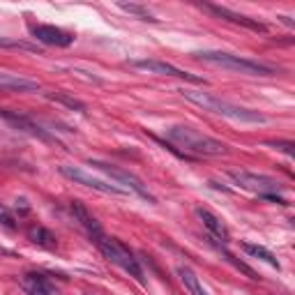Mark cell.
Here are the masks:
<instances>
[{
	"label": "cell",
	"instance_id": "obj_3",
	"mask_svg": "<svg viewBox=\"0 0 295 295\" xmlns=\"http://www.w3.org/2000/svg\"><path fill=\"white\" fill-rule=\"evenodd\" d=\"M194 55L199 60L208 62V65H215V67H221V70L240 72V74H247V76H272V74H277V70L270 67V65H263L258 60H249V58H240V55H231V53L199 51Z\"/></svg>",
	"mask_w": 295,
	"mask_h": 295
},
{
	"label": "cell",
	"instance_id": "obj_11",
	"mask_svg": "<svg viewBox=\"0 0 295 295\" xmlns=\"http://www.w3.org/2000/svg\"><path fill=\"white\" fill-rule=\"evenodd\" d=\"M201 7L208 9V12H212L215 17L226 18V21H231V23H238V26H244V28H249V30H256V33H265V30H268V28L263 26L260 21H254V18H249V17H242V14H238V12H231L228 7H221V5H210V2H203Z\"/></svg>",
	"mask_w": 295,
	"mask_h": 295
},
{
	"label": "cell",
	"instance_id": "obj_9",
	"mask_svg": "<svg viewBox=\"0 0 295 295\" xmlns=\"http://www.w3.org/2000/svg\"><path fill=\"white\" fill-rule=\"evenodd\" d=\"M0 118L2 120H7L14 129L18 131H26L28 136H35V139L39 141H46V143H53V136L49 134L46 129H42L39 125H37L35 120H30L28 115H23V113H17V111H7V109H0Z\"/></svg>",
	"mask_w": 295,
	"mask_h": 295
},
{
	"label": "cell",
	"instance_id": "obj_22",
	"mask_svg": "<svg viewBox=\"0 0 295 295\" xmlns=\"http://www.w3.org/2000/svg\"><path fill=\"white\" fill-rule=\"evenodd\" d=\"M0 49H23V51L39 53V46H35V44L18 42V39H5V37H0Z\"/></svg>",
	"mask_w": 295,
	"mask_h": 295
},
{
	"label": "cell",
	"instance_id": "obj_4",
	"mask_svg": "<svg viewBox=\"0 0 295 295\" xmlns=\"http://www.w3.org/2000/svg\"><path fill=\"white\" fill-rule=\"evenodd\" d=\"M92 242L99 247V252L104 254V258H109L111 263H115V265L122 268L125 272H129L139 284H146V277H143V270H141L139 260L134 258V254H131L120 240L109 238V235H99V238H95Z\"/></svg>",
	"mask_w": 295,
	"mask_h": 295
},
{
	"label": "cell",
	"instance_id": "obj_14",
	"mask_svg": "<svg viewBox=\"0 0 295 295\" xmlns=\"http://www.w3.org/2000/svg\"><path fill=\"white\" fill-rule=\"evenodd\" d=\"M23 288L28 291V295H51V286H49L46 277L37 275V272L23 275Z\"/></svg>",
	"mask_w": 295,
	"mask_h": 295
},
{
	"label": "cell",
	"instance_id": "obj_17",
	"mask_svg": "<svg viewBox=\"0 0 295 295\" xmlns=\"http://www.w3.org/2000/svg\"><path fill=\"white\" fill-rule=\"evenodd\" d=\"M178 275H180L184 288H187L191 295H208V293H205V288L201 286V279L196 277V272H194L191 268H184V265H180V268H178Z\"/></svg>",
	"mask_w": 295,
	"mask_h": 295
},
{
	"label": "cell",
	"instance_id": "obj_7",
	"mask_svg": "<svg viewBox=\"0 0 295 295\" xmlns=\"http://www.w3.org/2000/svg\"><path fill=\"white\" fill-rule=\"evenodd\" d=\"M231 180L235 184H240L247 191H256V194H275L279 189V183L275 178L268 175H258V173H249V171H231Z\"/></svg>",
	"mask_w": 295,
	"mask_h": 295
},
{
	"label": "cell",
	"instance_id": "obj_15",
	"mask_svg": "<svg viewBox=\"0 0 295 295\" xmlns=\"http://www.w3.org/2000/svg\"><path fill=\"white\" fill-rule=\"evenodd\" d=\"M28 238H30V242H35L37 247H44V249H53L58 240H55V235L49 231V228H44V226H30L28 228Z\"/></svg>",
	"mask_w": 295,
	"mask_h": 295
},
{
	"label": "cell",
	"instance_id": "obj_5",
	"mask_svg": "<svg viewBox=\"0 0 295 295\" xmlns=\"http://www.w3.org/2000/svg\"><path fill=\"white\" fill-rule=\"evenodd\" d=\"M88 166H92V168H97V171H102V173H106L111 180H115V183H120L127 187V191H134V194H139L141 199L150 201V203H157V199L150 194V191L143 187V183H141L139 178L134 173H129V171H122V168H118V166L113 164H106V162H99V159H90L88 162Z\"/></svg>",
	"mask_w": 295,
	"mask_h": 295
},
{
	"label": "cell",
	"instance_id": "obj_20",
	"mask_svg": "<svg viewBox=\"0 0 295 295\" xmlns=\"http://www.w3.org/2000/svg\"><path fill=\"white\" fill-rule=\"evenodd\" d=\"M215 247H217L219 252H221V256H224V258L228 260V263H231V265H233L235 270H240V272H242V275H247L249 279H258V275H256V272H254V270L249 268V265H247V263H242V260H238L231 252H226V247H221V244H215Z\"/></svg>",
	"mask_w": 295,
	"mask_h": 295
},
{
	"label": "cell",
	"instance_id": "obj_10",
	"mask_svg": "<svg viewBox=\"0 0 295 295\" xmlns=\"http://www.w3.org/2000/svg\"><path fill=\"white\" fill-rule=\"evenodd\" d=\"M30 35L35 37L37 42L46 44V46H70L74 42V35L65 33V30L55 26H42V23L30 26Z\"/></svg>",
	"mask_w": 295,
	"mask_h": 295
},
{
	"label": "cell",
	"instance_id": "obj_6",
	"mask_svg": "<svg viewBox=\"0 0 295 295\" xmlns=\"http://www.w3.org/2000/svg\"><path fill=\"white\" fill-rule=\"evenodd\" d=\"M60 173L65 175V178L74 180L76 184L90 187V189L102 191V194H111V196H127V194H129L127 189H120V187L109 184V183H104V180H99V178H92L90 173H86L83 168H76V166H60Z\"/></svg>",
	"mask_w": 295,
	"mask_h": 295
},
{
	"label": "cell",
	"instance_id": "obj_13",
	"mask_svg": "<svg viewBox=\"0 0 295 295\" xmlns=\"http://www.w3.org/2000/svg\"><path fill=\"white\" fill-rule=\"evenodd\" d=\"M196 217H199L201 221H203V226H205L210 233H212V238L221 240L224 244L231 242V233H228L226 224L217 217V215H212V212H210V210H205V208H196Z\"/></svg>",
	"mask_w": 295,
	"mask_h": 295
},
{
	"label": "cell",
	"instance_id": "obj_21",
	"mask_svg": "<svg viewBox=\"0 0 295 295\" xmlns=\"http://www.w3.org/2000/svg\"><path fill=\"white\" fill-rule=\"evenodd\" d=\"M118 7L125 9V12H129V14H134V17H139L141 21H152L155 23L157 18L148 12V7H143V5H136V2H118Z\"/></svg>",
	"mask_w": 295,
	"mask_h": 295
},
{
	"label": "cell",
	"instance_id": "obj_1",
	"mask_svg": "<svg viewBox=\"0 0 295 295\" xmlns=\"http://www.w3.org/2000/svg\"><path fill=\"white\" fill-rule=\"evenodd\" d=\"M166 139L175 143V146H180L184 152H191V155H199V157H221L226 155L228 150L221 141L212 139L208 134H203V131H196L187 127V125H171V127H166Z\"/></svg>",
	"mask_w": 295,
	"mask_h": 295
},
{
	"label": "cell",
	"instance_id": "obj_12",
	"mask_svg": "<svg viewBox=\"0 0 295 295\" xmlns=\"http://www.w3.org/2000/svg\"><path fill=\"white\" fill-rule=\"evenodd\" d=\"M70 210H72V215L76 217V221L83 228H86V233L95 240V238H99V235H104V231H102V224L97 221L90 212H88V208L83 205V203H78V201H72L70 203Z\"/></svg>",
	"mask_w": 295,
	"mask_h": 295
},
{
	"label": "cell",
	"instance_id": "obj_19",
	"mask_svg": "<svg viewBox=\"0 0 295 295\" xmlns=\"http://www.w3.org/2000/svg\"><path fill=\"white\" fill-rule=\"evenodd\" d=\"M242 249L249 256H254V258H258V260H265V263H270L272 268H277L279 270V260L275 258V254L270 252V249H265V247H260V244H249V242H244L242 244Z\"/></svg>",
	"mask_w": 295,
	"mask_h": 295
},
{
	"label": "cell",
	"instance_id": "obj_16",
	"mask_svg": "<svg viewBox=\"0 0 295 295\" xmlns=\"http://www.w3.org/2000/svg\"><path fill=\"white\" fill-rule=\"evenodd\" d=\"M0 88L18 90V92H35V90H39V86H37L35 81L18 78V76H7V74H0Z\"/></svg>",
	"mask_w": 295,
	"mask_h": 295
},
{
	"label": "cell",
	"instance_id": "obj_18",
	"mask_svg": "<svg viewBox=\"0 0 295 295\" xmlns=\"http://www.w3.org/2000/svg\"><path fill=\"white\" fill-rule=\"evenodd\" d=\"M44 97H46V99H51V102H58V104L67 106V109H72V111L86 113V104H83L81 99H76V97L67 95V92H44Z\"/></svg>",
	"mask_w": 295,
	"mask_h": 295
},
{
	"label": "cell",
	"instance_id": "obj_2",
	"mask_svg": "<svg viewBox=\"0 0 295 295\" xmlns=\"http://www.w3.org/2000/svg\"><path fill=\"white\" fill-rule=\"evenodd\" d=\"M183 97L191 104L201 106L203 111H210V113H217V115H224V118H231V120H238V122H254V125H260L265 122L268 118L258 111H252V109H244V106H238L233 102H226L221 97H215L210 92H194V90H183Z\"/></svg>",
	"mask_w": 295,
	"mask_h": 295
},
{
	"label": "cell",
	"instance_id": "obj_25",
	"mask_svg": "<svg viewBox=\"0 0 295 295\" xmlns=\"http://www.w3.org/2000/svg\"><path fill=\"white\" fill-rule=\"evenodd\" d=\"M272 148H279V150H284L286 155H293V143H268Z\"/></svg>",
	"mask_w": 295,
	"mask_h": 295
},
{
	"label": "cell",
	"instance_id": "obj_23",
	"mask_svg": "<svg viewBox=\"0 0 295 295\" xmlns=\"http://www.w3.org/2000/svg\"><path fill=\"white\" fill-rule=\"evenodd\" d=\"M0 224L5 226V228H9V231L17 228V219H14V215H12L5 205H0Z\"/></svg>",
	"mask_w": 295,
	"mask_h": 295
},
{
	"label": "cell",
	"instance_id": "obj_24",
	"mask_svg": "<svg viewBox=\"0 0 295 295\" xmlns=\"http://www.w3.org/2000/svg\"><path fill=\"white\" fill-rule=\"evenodd\" d=\"M260 199L272 201V203H279V205H286V201L281 199V196H277V194H260Z\"/></svg>",
	"mask_w": 295,
	"mask_h": 295
},
{
	"label": "cell",
	"instance_id": "obj_8",
	"mask_svg": "<svg viewBox=\"0 0 295 295\" xmlns=\"http://www.w3.org/2000/svg\"><path fill=\"white\" fill-rule=\"evenodd\" d=\"M131 67H139V70H148L152 72V74H162V76H175V78H183V81H189V83H208L205 78L201 76H194V74H189V72L184 70H178L175 65H171V62H162V60H152V58H143V60H131L129 62Z\"/></svg>",
	"mask_w": 295,
	"mask_h": 295
}]
</instances>
